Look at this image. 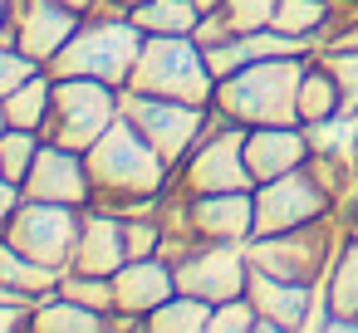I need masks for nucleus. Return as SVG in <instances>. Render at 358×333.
<instances>
[{"instance_id":"obj_26","label":"nucleus","mask_w":358,"mask_h":333,"mask_svg":"<svg viewBox=\"0 0 358 333\" xmlns=\"http://www.w3.org/2000/svg\"><path fill=\"white\" fill-rule=\"evenodd\" d=\"M334 6H338V0H280V6H275V30L299 35V40L314 45V35L329 25Z\"/></svg>"},{"instance_id":"obj_23","label":"nucleus","mask_w":358,"mask_h":333,"mask_svg":"<svg viewBox=\"0 0 358 333\" xmlns=\"http://www.w3.org/2000/svg\"><path fill=\"white\" fill-rule=\"evenodd\" d=\"M211 309H216L211 299L177 289L167 304H157L148 313V333H206L211 328Z\"/></svg>"},{"instance_id":"obj_9","label":"nucleus","mask_w":358,"mask_h":333,"mask_svg":"<svg viewBox=\"0 0 358 333\" xmlns=\"http://www.w3.org/2000/svg\"><path fill=\"white\" fill-rule=\"evenodd\" d=\"M79 230H84V206H64V201H35L25 196L15 206V216L6 221V240L55 269L74 265L79 250Z\"/></svg>"},{"instance_id":"obj_5","label":"nucleus","mask_w":358,"mask_h":333,"mask_svg":"<svg viewBox=\"0 0 358 333\" xmlns=\"http://www.w3.org/2000/svg\"><path fill=\"white\" fill-rule=\"evenodd\" d=\"M123 118L167 157V167L177 172L192 147L216 133L226 118L211 108V103H187V98H162V94H138V89H123Z\"/></svg>"},{"instance_id":"obj_24","label":"nucleus","mask_w":358,"mask_h":333,"mask_svg":"<svg viewBox=\"0 0 358 333\" xmlns=\"http://www.w3.org/2000/svg\"><path fill=\"white\" fill-rule=\"evenodd\" d=\"M324 309L358 323V235L343 240V250H338V260L324 279Z\"/></svg>"},{"instance_id":"obj_20","label":"nucleus","mask_w":358,"mask_h":333,"mask_svg":"<svg viewBox=\"0 0 358 333\" xmlns=\"http://www.w3.org/2000/svg\"><path fill=\"white\" fill-rule=\"evenodd\" d=\"M338 113H343V89H338L334 69L319 54H309V69L299 79V123L304 128H319V123H329Z\"/></svg>"},{"instance_id":"obj_25","label":"nucleus","mask_w":358,"mask_h":333,"mask_svg":"<svg viewBox=\"0 0 358 333\" xmlns=\"http://www.w3.org/2000/svg\"><path fill=\"white\" fill-rule=\"evenodd\" d=\"M133 20L143 35H192L201 20V6L196 0H148L133 10Z\"/></svg>"},{"instance_id":"obj_19","label":"nucleus","mask_w":358,"mask_h":333,"mask_svg":"<svg viewBox=\"0 0 358 333\" xmlns=\"http://www.w3.org/2000/svg\"><path fill=\"white\" fill-rule=\"evenodd\" d=\"M30 333H108V313L55 289L30 309Z\"/></svg>"},{"instance_id":"obj_13","label":"nucleus","mask_w":358,"mask_h":333,"mask_svg":"<svg viewBox=\"0 0 358 333\" xmlns=\"http://www.w3.org/2000/svg\"><path fill=\"white\" fill-rule=\"evenodd\" d=\"M79 25H84V15L69 10L64 0H15V45L45 69L79 35Z\"/></svg>"},{"instance_id":"obj_4","label":"nucleus","mask_w":358,"mask_h":333,"mask_svg":"<svg viewBox=\"0 0 358 333\" xmlns=\"http://www.w3.org/2000/svg\"><path fill=\"white\" fill-rule=\"evenodd\" d=\"M348 240V225L343 216H324V221H309V225H294V230H275V235H250L245 240V260L250 269H265V274H280V279H294V284H319L329 279L338 250Z\"/></svg>"},{"instance_id":"obj_14","label":"nucleus","mask_w":358,"mask_h":333,"mask_svg":"<svg viewBox=\"0 0 358 333\" xmlns=\"http://www.w3.org/2000/svg\"><path fill=\"white\" fill-rule=\"evenodd\" d=\"M314 157V138L304 123H275V128H245V162H250V177L255 186L260 182H275L294 167H304Z\"/></svg>"},{"instance_id":"obj_41","label":"nucleus","mask_w":358,"mask_h":333,"mask_svg":"<svg viewBox=\"0 0 358 333\" xmlns=\"http://www.w3.org/2000/svg\"><path fill=\"white\" fill-rule=\"evenodd\" d=\"M0 240H6V230H0Z\"/></svg>"},{"instance_id":"obj_7","label":"nucleus","mask_w":358,"mask_h":333,"mask_svg":"<svg viewBox=\"0 0 358 333\" xmlns=\"http://www.w3.org/2000/svg\"><path fill=\"white\" fill-rule=\"evenodd\" d=\"M118 118H123V89L103 79H55V108L45 123V142L89 152Z\"/></svg>"},{"instance_id":"obj_40","label":"nucleus","mask_w":358,"mask_h":333,"mask_svg":"<svg viewBox=\"0 0 358 333\" xmlns=\"http://www.w3.org/2000/svg\"><path fill=\"white\" fill-rule=\"evenodd\" d=\"M10 128V118H6V103H0V133H6Z\"/></svg>"},{"instance_id":"obj_39","label":"nucleus","mask_w":358,"mask_h":333,"mask_svg":"<svg viewBox=\"0 0 358 333\" xmlns=\"http://www.w3.org/2000/svg\"><path fill=\"white\" fill-rule=\"evenodd\" d=\"M338 216H343V225H348V235H358V201H353V206H343Z\"/></svg>"},{"instance_id":"obj_32","label":"nucleus","mask_w":358,"mask_h":333,"mask_svg":"<svg viewBox=\"0 0 358 333\" xmlns=\"http://www.w3.org/2000/svg\"><path fill=\"white\" fill-rule=\"evenodd\" d=\"M45 64H35L20 45H0V98H10L30 74H40Z\"/></svg>"},{"instance_id":"obj_8","label":"nucleus","mask_w":358,"mask_h":333,"mask_svg":"<svg viewBox=\"0 0 358 333\" xmlns=\"http://www.w3.org/2000/svg\"><path fill=\"white\" fill-rule=\"evenodd\" d=\"M172 191L182 196H211V191H250L255 177H250V162H245V128L236 123H221L216 133H206L192 157L172 172L167 182Z\"/></svg>"},{"instance_id":"obj_33","label":"nucleus","mask_w":358,"mask_h":333,"mask_svg":"<svg viewBox=\"0 0 358 333\" xmlns=\"http://www.w3.org/2000/svg\"><path fill=\"white\" fill-rule=\"evenodd\" d=\"M192 40H196L201 50H216V45H226V40H236V30H231V20H226V10H201Z\"/></svg>"},{"instance_id":"obj_35","label":"nucleus","mask_w":358,"mask_h":333,"mask_svg":"<svg viewBox=\"0 0 358 333\" xmlns=\"http://www.w3.org/2000/svg\"><path fill=\"white\" fill-rule=\"evenodd\" d=\"M25 328H30L25 304H0V333H25Z\"/></svg>"},{"instance_id":"obj_27","label":"nucleus","mask_w":358,"mask_h":333,"mask_svg":"<svg viewBox=\"0 0 358 333\" xmlns=\"http://www.w3.org/2000/svg\"><path fill=\"white\" fill-rule=\"evenodd\" d=\"M45 147V133H30V128H6L0 133V177L10 182H25L30 167H35V152Z\"/></svg>"},{"instance_id":"obj_10","label":"nucleus","mask_w":358,"mask_h":333,"mask_svg":"<svg viewBox=\"0 0 358 333\" xmlns=\"http://www.w3.org/2000/svg\"><path fill=\"white\" fill-rule=\"evenodd\" d=\"M338 211V196L319 182V172L304 162L275 182L255 186V235H275V230H294L309 221H324Z\"/></svg>"},{"instance_id":"obj_6","label":"nucleus","mask_w":358,"mask_h":333,"mask_svg":"<svg viewBox=\"0 0 358 333\" xmlns=\"http://www.w3.org/2000/svg\"><path fill=\"white\" fill-rule=\"evenodd\" d=\"M128 89L162 94V98H187V103H211L216 98V74L206 64V50L192 35H148Z\"/></svg>"},{"instance_id":"obj_15","label":"nucleus","mask_w":358,"mask_h":333,"mask_svg":"<svg viewBox=\"0 0 358 333\" xmlns=\"http://www.w3.org/2000/svg\"><path fill=\"white\" fill-rule=\"evenodd\" d=\"M245 294H250V304H255L265 318H275L285 333L309 328V323L319 318L314 309H324V289H319V284H294V279H280V274H265V269H250Z\"/></svg>"},{"instance_id":"obj_38","label":"nucleus","mask_w":358,"mask_h":333,"mask_svg":"<svg viewBox=\"0 0 358 333\" xmlns=\"http://www.w3.org/2000/svg\"><path fill=\"white\" fill-rule=\"evenodd\" d=\"M64 6H69V10H79V15H84V20H89V15H94V10H99V0H64Z\"/></svg>"},{"instance_id":"obj_30","label":"nucleus","mask_w":358,"mask_h":333,"mask_svg":"<svg viewBox=\"0 0 358 333\" xmlns=\"http://www.w3.org/2000/svg\"><path fill=\"white\" fill-rule=\"evenodd\" d=\"M275 6L280 0H226V20L236 35H255V30H270L275 25Z\"/></svg>"},{"instance_id":"obj_12","label":"nucleus","mask_w":358,"mask_h":333,"mask_svg":"<svg viewBox=\"0 0 358 333\" xmlns=\"http://www.w3.org/2000/svg\"><path fill=\"white\" fill-rule=\"evenodd\" d=\"M25 196L35 201H64V206H94V177H89V162L79 147H64V142H45L35 152V167L30 177L20 182Z\"/></svg>"},{"instance_id":"obj_29","label":"nucleus","mask_w":358,"mask_h":333,"mask_svg":"<svg viewBox=\"0 0 358 333\" xmlns=\"http://www.w3.org/2000/svg\"><path fill=\"white\" fill-rule=\"evenodd\" d=\"M255 318H260V309L250 304V294H236V299H221L211 309L206 333H255Z\"/></svg>"},{"instance_id":"obj_31","label":"nucleus","mask_w":358,"mask_h":333,"mask_svg":"<svg viewBox=\"0 0 358 333\" xmlns=\"http://www.w3.org/2000/svg\"><path fill=\"white\" fill-rule=\"evenodd\" d=\"M314 54L334 69V79L343 89V108H358V50L348 45V50H314Z\"/></svg>"},{"instance_id":"obj_11","label":"nucleus","mask_w":358,"mask_h":333,"mask_svg":"<svg viewBox=\"0 0 358 333\" xmlns=\"http://www.w3.org/2000/svg\"><path fill=\"white\" fill-rule=\"evenodd\" d=\"M172 269H177V289L201 294V299H211V304L236 299V294H245V284H250L245 245H231V240H201V245H196L182 265H172Z\"/></svg>"},{"instance_id":"obj_17","label":"nucleus","mask_w":358,"mask_h":333,"mask_svg":"<svg viewBox=\"0 0 358 333\" xmlns=\"http://www.w3.org/2000/svg\"><path fill=\"white\" fill-rule=\"evenodd\" d=\"M192 201V230L201 240H231L245 245L255 235V186L250 191H211V196H187Z\"/></svg>"},{"instance_id":"obj_34","label":"nucleus","mask_w":358,"mask_h":333,"mask_svg":"<svg viewBox=\"0 0 358 333\" xmlns=\"http://www.w3.org/2000/svg\"><path fill=\"white\" fill-rule=\"evenodd\" d=\"M25 201V191H20V182H10V177H0V230H6V221L15 216V206Z\"/></svg>"},{"instance_id":"obj_3","label":"nucleus","mask_w":358,"mask_h":333,"mask_svg":"<svg viewBox=\"0 0 358 333\" xmlns=\"http://www.w3.org/2000/svg\"><path fill=\"white\" fill-rule=\"evenodd\" d=\"M143 45H148V35L138 30L133 15H89L79 25V35L55 54L50 74L55 79H103L113 89H128Z\"/></svg>"},{"instance_id":"obj_22","label":"nucleus","mask_w":358,"mask_h":333,"mask_svg":"<svg viewBox=\"0 0 358 333\" xmlns=\"http://www.w3.org/2000/svg\"><path fill=\"white\" fill-rule=\"evenodd\" d=\"M6 103V118H10V128H30V133H45V123H50V108H55V74L50 69H40V74H30L10 98H0Z\"/></svg>"},{"instance_id":"obj_37","label":"nucleus","mask_w":358,"mask_h":333,"mask_svg":"<svg viewBox=\"0 0 358 333\" xmlns=\"http://www.w3.org/2000/svg\"><path fill=\"white\" fill-rule=\"evenodd\" d=\"M138 6H148V0H99L94 15H133Z\"/></svg>"},{"instance_id":"obj_18","label":"nucleus","mask_w":358,"mask_h":333,"mask_svg":"<svg viewBox=\"0 0 358 333\" xmlns=\"http://www.w3.org/2000/svg\"><path fill=\"white\" fill-rule=\"evenodd\" d=\"M113 289H118V309H113V313H138V318H148L157 304H167V299L177 294V269H172L162 255L128 260V265L113 274Z\"/></svg>"},{"instance_id":"obj_2","label":"nucleus","mask_w":358,"mask_h":333,"mask_svg":"<svg viewBox=\"0 0 358 333\" xmlns=\"http://www.w3.org/2000/svg\"><path fill=\"white\" fill-rule=\"evenodd\" d=\"M309 69V54H280V59H250L245 69L216 79L211 108L236 128H275L299 123V79Z\"/></svg>"},{"instance_id":"obj_1","label":"nucleus","mask_w":358,"mask_h":333,"mask_svg":"<svg viewBox=\"0 0 358 333\" xmlns=\"http://www.w3.org/2000/svg\"><path fill=\"white\" fill-rule=\"evenodd\" d=\"M84 162L94 177V206H108L118 216H157V201L172 182V167L128 118H118L84 152Z\"/></svg>"},{"instance_id":"obj_21","label":"nucleus","mask_w":358,"mask_h":333,"mask_svg":"<svg viewBox=\"0 0 358 333\" xmlns=\"http://www.w3.org/2000/svg\"><path fill=\"white\" fill-rule=\"evenodd\" d=\"M59 274H64V269H55V265H45V260H35V255L15 250L10 240H0V279H6L10 289H20L30 304H40L45 294H55V289H59Z\"/></svg>"},{"instance_id":"obj_36","label":"nucleus","mask_w":358,"mask_h":333,"mask_svg":"<svg viewBox=\"0 0 358 333\" xmlns=\"http://www.w3.org/2000/svg\"><path fill=\"white\" fill-rule=\"evenodd\" d=\"M0 45H15V0H0Z\"/></svg>"},{"instance_id":"obj_28","label":"nucleus","mask_w":358,"mask_h":333,"mask_svg":"<svg viewBox=\"0 0 358 333\" xmlns=\"http://www.w3.org/2000/svg\"><path fill=\"white\" fill-rule=\"evenodd\" d=\"M59 294H69V299H79V304H89V309H99V313H108V318H113V309H118L113 274H84V269H64V274H59Z\"/></svg>"},{"instance_id":"obj_16","label":"nucleus","mask_w":358,"mask_h":333,"mask_svg":"<svg viewBox=\"0 0 358 333\" xmlns=\"http://www.w3.org/2000/svg\"><path fill=\"white\" fill-rule=\"evenodd\" d=\"M128 265V221L108 206H84V230L69 269L84 274H118Z\"/></svg>"}]
</instances>
